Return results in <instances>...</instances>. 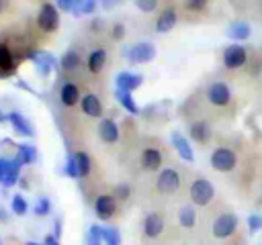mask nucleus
<instances>
[{
  "label": "nucleus",
  "mask_w": 262,
  "mask_h": 245,
  "mask_svg": "<svg viewBox=\"0 0 262 245\" xmlns=\"http://www.w3.org/2000/svg\"><path fill=\"white\" fill-rule=\"evenodd\" d=\"M84 2H86V0H74V8H82Z\"/></svg>",
  "instance_id": "nucleus-46"
},
{
  "label": "nucleus",
  "mask_w": 262,
  "mask_h": 245,
  "mask_svg": "<svg viewBox=\"0 0 262 245\" xmlns=\"http://www.w3.org/2000/svg\"><path fill=\"white\" fill-rule=\"evenodd\" d=\"M10 208H12V212H14L16 216H23V214H27V210H29V202H27V198H25L23 194H14L12 200H10Z\"/></svg>",
  "instance_id": "nucleus-30"
},
{
  "label": "nucleus",
  "mask_w": 262,
  "mask_h": 245,
  "mask_svg": "<svg viewBox=\"0 0 262 245\" xmlns=\"http://www.w3.org/2000/svg\"><path fill=\"white\" fill-rule=\"evenodd\" d=\"M129 194H131V188H129L127 184H119V186L115 188V198H119V200H127Z\"/></svg>",
  "instance_id": "nucleus-36"
},
{
  "label": "nucleus",
  "mask_w": 262,
  "mask_h": 245,
  "mask_svg": "<svg viewBox=\"0 0 262 245\" xmlns=\"http://www.w3.org/2000/svg\"><path fill=\"white\" fill-rule=\"evenodd\" d=\"M106 63V51L104 49H94L90 55H88V69L92 74H98Z\"/></svg>",
  "instance_id": "nucleus-24"
},
{
  "label": "nucleus",
  "mask_w": 262,
  "mask_h": 245,
  "mask_svg": "<svg viewBox=\"0 0 262 245\" xmlns=\"http://www.w3.org/2000/svg\"><path fill=\"white\" fill-rule=\"evenodd\" d=\"M43 245H59V241H57V237H55V235H45Z\"/></svg>",
  "instance_id": "nucleus-42"
},
{
  "label": "nucleus",
  "mask_w": 262,
  "mask_h": 245,
  "mask_svg": "<svg viewBox=\"0 0 262 245\" xmlns=\"http://www.w3.org/2000/svg\"><path fill=\"white\" fill-rule=\"evenodd\" d=\"M8 122H10V127L20 135V137H33L35 135V129H33V125L23 116V114H18V112H10L8 116Z\"/></svg>",
  "instance_id": "nucleus-13"
},
{
  "label": "nucleus",
  "mask_w": 262,
  "mask_h": 245,
  "mask_svg": "<svg viewBox=\"0 0 262 245\" xmlns=\"http://www.w3.org/2000/svg\"><path fill=\"white\" fill-rule=\"evenodd\" d=\"M188 133H190V139H192V141L205 145V143L211 139V125H209L207 120H194V122L190 125Z\"/></svg>",
  "instance_id": "nucleus-18"
},
{
  "label": "nucleus",
  "mask_w": 262,
  "mask_h": 245,
  "mask_svg": "<svg viewBox=\"0 0 262 245\" xmlns=\"http://www.w3.org/2000/svg\"><path fill=\"white\" fill-rule=\"evenodd\" d=\"M209 161H211V165H213L215 169H219V172H231V169L235 167V163H237V155H235L231 149H227V147H217V149L211 153Z\"/></svg>",
  "instance_id": "nucleus-3"
},
{
  "label": "nucleus",
  "mask_w": 262,
  "mask_h": 245,
  "mask_svg": "<svg viewBox=\"0 0 262 245\" xmlns=\"http://www.w3.org/2000/svg\"><path fill=\"white\" fill-rule=\"evenodd\" d=\"M178 223L184 229H192L196 225V212H194V208L192 206H182L178 210Z\"/></svg>",
  "instance_id": "nucleus-28"
},
{
  "label": "nucleus",
  "mask_w": 262,
  "mask_h": 245,
  "mask_svg": "<svg viewBox=\"0 0 262 245\" xmlns=\"http://www.w3.org/2000/svg\"><path fill=\"white\" fill-rule=\"evenodd\" d=\"M207 98L215 106H225L231 100V90H229V86L225 82H213L207 88Z\"/></svg>",
  "instance_id": "nucleus-8"
},
{
  "label": "nucleus",
  "mask_w": 262,
  "mask_h": 245,
  "mask_svg": "<svg viewBox=\"0 0 262 245\" xmlns=\"http://www.w3.org/2000/svg\"><path fill=\"white\" fill-rule=\"evenodd\" d=\"M115 98L119 100V104L127 110V112H131V114H139V106H137V102H135V98L131 96V92H123V90H115Z\"/></svg>",
  "instance_id": "nucleus-23"
},
{
  "label": "nucleus",
  "mask_w": 262,
  "mask_h": 245,
  "mask_svg": "<svg viewBox=\"0 0 262 245\" xmlns=\"http://www.w3.org/2000/svg\"><path fill=\"white\" fill-rule=\"evenodd\" d=\"M4 218H6V214H4L2 210H0V220H4Z\"/></svg>",
  "instance_id": "nucleus-49"
},
{
  "label": "nucleus",
  "mask_w": 262,
  "mask_h": 245,
  "mask_svg": "<svg viewBox=\"0 0 262 245\" xmlns=\"http://www.w3.org/2000/svg\"><path fill=\"white\" fill-rule=\"evenodd\" d=\"M59 102L63 106H68V108L76 106L80 102V88L76 84H72V82H66L61 86V90H59Z\"/></svg>",
  "instance_id": "nucleus-16"
},
{
  "label": "nucleus",
  "mask_w": 262,
  "mask_h": 245,
  "mask_svg": "<svg viewBox=\"0 0 262 245\" xmlns=\"http://www.w3.org/2000/svg\"><path fill=\"white\" fill-rule=\"evenodd\" d=\"M237 229V216L233 212H225V214H219L217 220L213 223V235L217 239H227L229 235H233Z\"/></svg>",
  "instance_id": "nucleus-6"
},
{
  "label": "nucleus",
  "mask_w": 262,
  "mask_h": 245,
  "mask_svg": "<svg viewBox=\"0 0 262 245\" xmlns=\"http://www.w3.org/2000/svg\"><path fill=\"white\" fill-rule=\"evenodd\" d=\"M59 235H61V220L55 223V237H59Z\"/></svg>",
  "instance_id": "nucleus-45"
},
{
  "label": "nucleus",
  "mask_w": 262,
  "mask_h": 245,
  "mask_svg": "<svg viewBox=\"0 0 262 245\" xmlns=\"http://www.w3.org/2000/svg\"><path fill=\"white\" fill-rule=\"evenodd\" d=\"M246 61H248V53H246V49L242 47V45H227L225 47V51H223V63H225V67L227 69H237V67H242V65H246Z\"/></svg>",
  "instance_id": "nucleus-7"
},
{
  "label": "nucleus",
  "mask_w": 262,
  "mask_h": 245,
  "mask_svg": "<svg viewBox=\"0 0 262 245\" xmlns=\"http://www.w3.org/2000/svg\"><path fill=\"white\" fill-rule=\"evenodd\" d=\"M172 145H174L176 153H178L184 161H192V159H194L192 147H190L188 139H184V135H182V133H178V131H174V133H172Z\"/></svg>",
  "instance_id": "nucleus-14"
},
{
  "label": "nucleus",
  "mask_w": 262,
  "mask_h": 245,
  "mask_svg": "<svg viewBox=\"0 0 262 245\" xmlns=\"http://www.w3.org/2000/svg\"><path fill=\"white\" fill-rule=\"evenodd\" d=\"M20 161L16 159V157H12V159H8V167H6V174H4V180H2V184L8 188V186H14L16 182H18V178H20Z\"/></svg>",
  "instance_id": "nucleus-20"
},
{
  "label": "nucleus",
  "mask_w": 262,
  "mask_h": 245,
  "mask_svg": "<svg viewBox=\"0 0 262 245\" xmlns=\"http://www.w3.org/2000/svg\"><path fill=\"white\" fill-rule=\"evenodd\" d=\"M111 35H113V39H115V41H121V39L125 37V24H121V22H115V24H113V31H111Z\"/></svg>",
  "instance_id": "nucleus-37"
},
{
  "label": "nucleus",
  "mask_w": 262,
  "mask_h": 245,
  "mask_svg": "<svg viewBox=\"0 0 262 245\" xmlns=\"http://www.w3.org/2000/svg\"><path fill=\"white\" fill-rule=\"evenodd\" d=\"M37 27L43 33H55L59 29V10L55 4H41L39 14H37Z\"/></svg>",
  "instance_id": "nucleus-1"
},
{
  "label": "nucleus",
  "mask_w": 262,
  "mask_h": 245,
  "mask_svg": "<svg viewBox=\"0 0 262 245\" xmlns=\"http://www.w3.org/2000/svg\"><path fill=\"white\" fill-rule=\"evenodd\" d=\"M156 186H158V192H162V194H166V196L176 194V190H178V186H180V176H178V172L172 169V167L160 169L158 180H156Z\"/></svg>",
  "instance_id": "nucleus-4"
},
{
  "label": "nucleus",
  "mask_w": 262,
  "mask_h": 245,
  "mask_svg": "<svg viewBox=\"0 0 262 245\" xmlns=\"http://www.w3.org/2000/svg\"><path fill=\"white\" fill-rule=\"evenodd\" d=\"M61 69L63 71H76L78 67H80V63H82V57H80V53L78 51H74V49H70V51H66L63 55H61Z\"/></svg>",
  "instance_id": "nucleus-22"
},
{
  "label": "nucleus",
  "mask_w": 262,
  "mask_h": 245,
  "mask_svg": "<svg viewBox=\"0 0 262 245\" xmlns=\"http://www.w3.org/2000/svg\"><path fill=\"white\" fill-rule=\"evenodd\" d=\"M209 0H186V8L188 10H203L207 6Z\"/></svg>",
  "instance_id": "nucleus-38"
},
{
  "label": "nucleus",
  "mask_w": 262,
  "mask_h": 245,
  "mask_svg": "<svg viewBox=\"0 0 262 245\" xmlns=\"http://www.w3.org/2000/svg\"><path fill=\"white\" fill-rule=\"evenodd\" d=\"M141 84H143V76H141V74H133V71H121V74L115 78L117 90H123V92H133V90H137Z\"/></svg>",
  "instance_id": "nucleus-10"
},
{
  "label": "nucleus",
  "mask_w": 262,
  "mask_h": 245,
  "mask_svg": "<svg viewBox=\"0 0 262 245\" xmlns=\"http://www.w3.org/2000/svg\"><path fill=\"white\" fill-rule=\"evenodd\" d=\"M6 167H8V157H0V184H2V180H4Z\"/></svg>",
  "instance_id": "nucleus-41"
},
{
  "label": "nucleus",
  "mask_w": 262,
  "mask_h": 245,
  "mask_svg": "<svg viewBox=\"0 0 262 245\" xmlns=\"http://www.w3.org/2000/svg\"><path fill=\"white\" fill-rule=\"evenodd\" d=\"M98 135L104 143H117L119 141V127L113 118H102L98 125Z\"/></svg>",
  "instance_id": "nucleus-17"
},
{
  "label": "nucleus",
  "mask_w": 262,
  "mask_h": 245,
  "mask_svg": "<svg viewBox=\"0 0 262 245\" xmlns=\"http://www.w3.org/2000/svg\"><path fill=\"white\" fill-rule=\"evenodd\" d=\"M248 227H250L252 233L260 231V229H262V216H260V214H250V216H248Z\"/></svg>",
  "instance_id": "nucleus-35"
},
{
  "label": "nucleus",
  "mask_w": 262,
  "mask_h": 245,
  "mask_svg": "<svg viewBox=\"0 0 262 245\" xmlns=\"http://www.w3.org/2000/svg\"><path fill=\"white\" fill-rule=\"evenodd\" d=\"M104 245H121V233L115 227H104Z\"/></svg>",
  "instance_id": "nucleus-31"
},
{
  "label": "nucleus",
  "mask_w": 262,
  "mask_h": 245,
  "mask_svg": "<svg viewBox=\"0 0 262 245\" xmlns=\"http://www.w3.org/2000/svg\"><path fill=\"white\" fill-rule=\"evenodd\" d=\"M80 108L86 116H92V118H100L104 108H102V102L96 94H86L80 98Z\"/></svg>",
  "instance_id": "nucleus-11"
},
{
  "label": "nucleus",
  "mask_w": 262,
  "mask_h": 245,
  "mask_svg": "<svg viewBox=\"0 0 262 245\" xmlns=\"http://www.w3.org/2000/svg\"><path fill=\"white\" fill-rule=\"evenodd\" d=\"M10 69H14L12 51L6 45H0V71H10Z\"/></svg>",
  "instance_id": "nucleus-29"
},
{
  "label": "nucleus",
  "mask_w": 262,
  "mask_h": 245,
  "mask_svg": "<svg viewBox=\"0 0 262 245\" xmlns=\"http://www.w3.org/2000/svg\"><path fill=\"white\" fill-rule=\"evenodd\" d=\"M57 2V8L63 10V12H72L74 10V0H55Z\"/></svg>",
  "instance_id": "nucleus-40"
},
{
  "label": "nucleus",
  "mask_w": 262,
  "mask_h": 245,
  "mask_svg": "<svg viewBox=\"0 0 262 245\" xmlns=\"http://www.w3.org/2000/svg\"><path fill=\"white\" fill-rule=\"evenodd\" d=\"M74 159H76V165H78V178H86L90 174V167H92L90 155L86 151H78V153H74Z\"/></svg>",
  "instance_id": "nucleus-27"
},
{
  "label": "nucleus",
  "mask_w": 262,
  "mask_h": 245,
  "mask_svg": "<svg viewBox=\"0 0 262 245\" xmlns=\"http://www.w3.org/2000/svg\"><path fill=\"white\" fill-rule=\"evenodd\" d=\"M127 55H129L127 59H129L131 65L147 63V61H151V59L156 57V47H154L149 41H139V43H135V45L129 49Z\"/></svg>",
  "instance_id": "nucleus-5"
},
{
  "label": "nucleus",
  "mask_w": 262,
  "mask_h": 245,
  "mask_svg": "<svg viewBox=\"0 0 262 245\" xmlns=\"http://www.w3.org/2000/svg\"><path fill=\"white\" fill-rule=\"evenodd\" d=\"M6 8V0H0V12Z\"/></svg>",
  "instance_id": "nucleus-47"
},
{
  "label": "nucleus",
  "mask_w": 262,
  "mask_h": 245,
  "mask_svg": "<svg viewBox=\"0 0 262 245\" xmlns=\"http://www.w3.org/2000/svg\"><path fill=\"white\" fill-rule=\"evenodd\" d=\"M227 37L233 41H244L250 37V24L248 22H233L227 29Z\"/></svg>",
  "instance_id": "nucleus-26"
},
{
  "label": "nucleus",
  "mask_w": 262,
  "mask_h": 245,
  "mask_svg": "<svg viewBox=\"0 0 262 245\" xmlns=\"http://www.w3.org/2000/svg\"><path fill=\"white\" fill-rule=\"evenodd\" d=\"M16 159H18L20 163L29 165V163H33V161L37 159V149H35L33 145H29V143H20V145L16 147Z\"/></svg>",
  "instance_id": "nucleus-25"
},
{
  "label": "nucleus",
  "mask_w": 262,
  "mask_h": 245,
  "mask_svg": "<svg viewBox=\"0 0 262 245\" xmlns=\"http://www.w3.org/2000/svg\"><path fill=\"white\" fill-rule=\"evenodd\" d=\"M92 31H102V20L100 18L92 20Z\"/></svg>",
  "instance_id": "nucleus-44"
},
{
  "label": "nucleus",
  "mask_w": 262,
  "mask_h": 245,
  "mask_svg": "<svg viewBox=\"0 0 262 245\" xmlns=\"http://www.w3.org/2000/svg\"><path fill=\"white\" fill-rule=\"evenodd\" d=\"M27 245H43V243H35V241H27Z\"/></svg>",
  "instance_id": "nucleus-48"
},
{
  "label": "nucleus",
  "mask_w": 262,
  "mask_h": 245,
  "mask_svg": "<svg viewBox=\"0 0 262 245\" xmlns=\"http://www.w3.org/2000/svg\"><path fill=\"white\" fill-rule=\"evenodd\" d=\"M63 172H66V176H68V178H78V165H76V159H74V153H72V155H68V159H66V167H63Z\"/></svg>",
  "instance_id": "nucleus-33"
},
{
  "label": "nucleus",
  "mask_w": 262,
  "mask_h": 245,
  "mask_svg": "<svg viewBox=\"0 0 262 245\" xmlns=\"http://www.w3.org/2000/svg\"><path fill=\"white\" fill-rule=\"evenodd\" d=\"M160 165H162V153L158 149H154V147L143 149V153H141V167L147 169V172H156V169H160Z\"/></svg>",
  "instance_id": "nucleus-19"
},
{
  "label": "nucleus",
  "mask_w": 262,
  "mask_h": 245,
  "mask_svg": "<svg viewBox=\"0 0 262 245\" xmlns=\"http://www.w3.org/2000/svg\"><path fill=\"white\" fill-rule=\"evenodd\" d=\"M190 200L196 204V206H207L211 200H213V196H215V188H213V184L209 182V180H205V178H196L192 184H190Z\"/></svg>",
  "instance_id": "nucleus-2"
},
{
  "label": "nucleus",
  "mask_w": 262,
  "mask_h": 245,
  "mask_svg": "<svg viewBox=\"0 0 262 245\" xmlns=\"http://www.w3.org/2000/svg\"><path fill=\"white\" fill-rule=\"evenodd\" d=\"M0 245H2V241H0Z\"/></svg>",
  "instance_id": "nucleus-50"
},
{
  "label": "nucleus",
  "mask_w": 262,
  "mask_h": 245,
  "mask_svg": "<svg viewBox=\"0 0 262 245\" xmlns=\"http://www.w3.org/2000/svg\"><path fill=\"white\" fill-rule=\"evenodd\" d=\"M31 59L37 63V67L41 69V74H49V69L55 65V59L51 53H45V51H35L31 53Z\"/></svg>",
  "instance_id": "nucleus-21"
},
{
  "label": "nucleus",
  "mask_w": 262,
  "mask_h": 245,
  "mask_svg": "<svg viewBox=\"0 0 262 245\" xmlns=\"http://www.w3.org/2000/svg\"><path fill=\"white\" fill-rule=\"evenodd\" d=\"M135 6L141 12H154L158 8V0H135Z\"/></svg>",
  "instance_id": "nucleus-34"
},
{
  "label": "nucleus",
  "mask_w": 262,
  "mask_h": 245,
  "mask_svg": "<svg viewBox=\"0 0 262 245\" xmlns=\"http://www.w3.org/2000/svg\"><path fill=\"white\" fill-rule=\"evenodd\" d=\"M94 212L100 220H108L117 212V198L111 194H100L94 200Z\"/></svg>",
  "instance_id": "nucleus-9"
},
{
  "label": "nucleus",
  "mask_w": 262,
  "mask_h": 245,
  "mask_svg": "<svg viewBox=\"0 0 262 245\" xmlns=\"http://www.w3.org/2000/svg\"><path fill=\"white\" fill-rule=\"evenodd\" d=\"M51 212V200L49 198H39L37 200V204H35V214L37 216H45V214H49Z\"/></svg>",
  "instance_id": "nucleus-32"
},
{
  "label": "nucleus",
  "mask_w": 262,
  "mask_h": 245,
  "mask_svg": "<svg viewBox=\"0 0 262 245\" xmlns=\"http://www.w3.org/2000/svg\"><path fill=\"white\" fill-rule=\"evenodd\" d=\"M123 0H102V6L106 8V10H111V8H115L117 4H121Z\"/></svg>",
  "instance_id": "nucleus-43"
},
{
  "label": "nucleus",
  "mask_w": 262,
  "mask_h": 245,
  "mask_svg": "<svg viewBox=\"0 0 262 245\" xmlns=\"http://www.w3.org/2000/svg\"><path fill=\"white\" fill-rule=\"evenodd\" d=\"M162 231H164V218H162V214L149 212V214L143 218V233H145V237L156 239V237L162 235Z\"/></svg>",
  "instance_id": "nucleus-12"
},
{
  "label": "nucleus",
  "mask_w": 262,
  "mask_h": 245,
  "mask_svg": "<svg viewBox=\"0 0 262 245\" xmlns=\"http://www.w3.org/2000/svg\"><path fill=\"white\" fill-rule=\"evenodd\" d=\"M94 8H96V0H86L80 8V14H90V12H94Z\"/></svg>",
  "instance_id": "nucleus-39"
},
{
  "label": "nucleus",
  "mask_w": 262,
  "mask_h": 245,
  "mask_svg": "<svg viewBox=\"0 0 262 245\" xmlns=\"http://www.w3.org/2000/svg\"><path fill=\"white\" fill-rule=\"evenodd\" d=\"M176 22H178V14H176V10H174L172 6H168V8H164L162 14L158 16L156 31H158V33H168V31L174 29Z\"/></svg>",
  "instance_id": "nucleus-15"
}]
</instances>
